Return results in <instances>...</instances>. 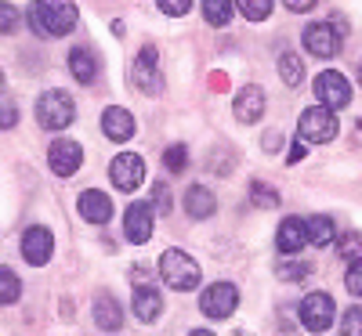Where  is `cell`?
Returning a JSON list of instances; mask_svg holds the SVG:
<instances>
[{
  "instance_id": "6da1fadb",
  "label": "cell",
  "mask_w": 362,
  "mask_h": 336,
  "mask_svg": "<svg viewBox=\"0 0 362 336\" xmlns=\"http://www.w3.org/2000/svg\"><path fill=\"white\" fill-rule=\"evenodd\" d=\"M25 18H29L37 37H66L76 29L80 11H76L73 0H33Z\"/></svg>"
},
{
  "instance_id": "7a4b0ae2",
  "label": "cell",
  "mask_w": 362,
  "mask_h": 336,
  "mask_svg": "<svg viewBox=\"0 0 362 336\" xmlns=\"http://www.w3.org/2000/svg\"><path fill=\"white\" fill-rule=\"evenodd\" d=\"M160 275H163V282H167L170 289H177V293L196 289L199 279H203L199 264H196L185 250H163V253H160Z\"/></svg>"
},
{
  "instance_id": "3957f363",
  "label": "cell",
  "mask_w": 362,
  "mask_h": 336,
  "mask_svg": "<svg viewBox=\"0 0 362 336\" xmlns=\"http://www.w3.org/2000/svg\"><path fill=\"white\" fill-rule=\"evenodd\" d=\"M297 134L305 145H326L337 138V116L329 112L326 105H308L297 119Z\"/></svg>"
},
{
  "instance_id": "277c9868",
  "label": "cell",
  "mask_w": 362,
  "mask_h": 336,
  "mask_svg": "<svg viewBox=\"0 0 362 336\" xmlns=\"http://www.w3.org/2000/svg\"><path fill=\"white\" fill-rule=\"evenodd\" d=\"M73 98L62 95V90H44V95L37 98V119H40V127L44 131H66L73 124Z\"/></svg>"
},
{
  "instance_id": "5b68a950",
  "label": "cell",
  "mask_w": 362,
  "mask_h": 336,
  "mask_svg": "<svg viewBox=\"0 0 362 336\" xmlns=\"http://www.w3.org/2000/svg\"><path fill=\"white\" fill-rule=\"evenodd\" d=\"M199 308L206 318H214V322H225L235 315L239 308V289L232 282H214V286H206L203 296H199Z\"/></svg>"
},
{
  "instance_id": "8992f818",
  "label": "cell",
  "mask_w": 362,
  "mask_h": 336,
  "mask_svg": "<svg viewBox=\"0 0 362 336\" xmlns=\"http://www.w3.org/2000/svg\"><path fill=\"white\" fill-rule=\"evenodd\" d=\"M300 325H305L308 332H326L329 325H334L337 318V308H334V296H326V293H308L305 300H300Z\"/></svg>"
},
{
  "instance_id": "52a82bcc",
  "label": "cell",
  "mask_w": 362,
  "mask_h": 336,
  "mask_svg": "<svg viewBox=\"0 0 362 336\" xmlns=\"http://www.w3.org/2000/svg\"><path fill=\"white\" fill-rule=\"evenodd\" d=\"M315 98H319V105H326L329 112H337V109H344V105L351 102V83H348L337 69H326V73L315 76Z\"/></svg>"
},
{
  "instance_id": "ba28073f",
  "label": "cell",
  "mask_w": 362,
  "mask_h": 336,
  "mask_svg": "<svg viewBox=\"0 0 362 336\" xmlns=\"http://www.w3.org/2000/svg\"><path fill=\"white\" fill-rule=\"evenodd\" d=\"M300 44L312 58H334L341 51V33L329 22H312L305 25V33H300Z\"/></svg>"
},
{
  "instance_id": "9c48e42d",
  "label": "cell",
  "mask_w": 362,
  "mask_h": 336,
  "mask_svg": "<svg viewBox=\"0 0 362 336\" xmlns=\"http://www.w3.org/2000/svg\"><path fill=\"white\" fill-rule=\"evenodd\" d=\"M109 177L119 192H134L145 181V160L138 152H119V156L109 163Z\"/></svg>"
},
{
  "instance_id": "30bf717a",
  "label": "cell",
  "mask_w": 362,
  "mask_h": 336,
  "mask_svg": "<svg viewBox=\"0 0 362 336\" xmlns=\"http://www.w3.org/2000/svg\"><path fill=\"white\" fill-rule=\"evenodd\" d=\"M47 163H51V174H58V177H73V174L80 170V163H83V148H80V141H69V138L54 141V145L47 148Z\"/></svg>"
},
{
  "instance_id": "8fae6325",
  "label": "cell",
  "mask_w": 362,
  "mask_h": 336,
  "mask_svg": "<svg viewBox=\"0 0 362 336\" xmlns=\"http://www.w3.org/2000/svg\"><path fill=\"white\" fill-rule=\"evenodd\" d=\"M54 253V239L44 224H33V228H25L22 232V257L33 264V268H44Z\"/></svg>"
},
{
  "instance_id": "7c38bea8",
  "label": "cell",
  "mask_w": 362,
  "mask_h": 336,
  "mask_svg": "<svg viewBox=\"0 0 362 336\" xmlns=\"http://www.w3.org/2000/svg\"><path fill=\"white\" fill-rule=\"evenodd\" d=\"M134 83L145 90V95H160V90H163L160 58H156V47H153V44L138 51V62H134Z\"/></svg>"
},
{
  "instance_id": "4fadbf2b",
  "label": "cell",
  "mask_w": 362,
  "mask_h": 336,
  "mask_svg": "<svg viewBox=\"0 0 362 336\" xmlns=\"http://www.w3.org/2000/svg\"><path fill=\"white\" fill-rule=\"evenodd\" d=\"M124 232H127L131 242H138V246L153 239V206L148 203H131L127 213H124Z\"/></svg>"
},
{
  "instance_id": "5bb4252c",
  "label": "cell",
  "mask_w": 362,
  "mask_h": 336,
  "mask_svg": "<svg viewBox=\"0 0 362 336\" xmlns=\"http://www.w3.org/2000/svg\"><path fill=\"white\" fill-rule=\"evenodd\" d=\"M76 210H80V217H83V221H90V224H109V221H112V203H109V196H105V192H98V188L80 192Z\"/></svg>"
},
{
  "instance_id": "9a60e30c",
  "label": "cell",
  "mask_w": 362,
  "mask_h": 336,
  "mask_svg": "<svg viewBox=\"0 0 362 336\" xmlns=\"http://www.w3.org/2000/svg\"><path fill=\"white\" fill-rule=\"evenodd\" d=\"M102 131L109 141H131L134 138V116L124 105H109L102 112Z\"/></svg>"
},
{
  "instance_id": "2e32d148",
  "label": "cell",
  "mask_w": 362,
  "mask_h": 336,
  "mask_svg": "<svg viewBox=\"0 0 362 336\" xmlns=\"http://www.w3.org/2000/svg\"><path fill=\"white\" fill-rule=\"evenodd\" d=\"M276 246L279 253H297V250H305L308 246V221H300V217H286L276 232Z\"/></svg>"
},
{
  "instance_id": "e0dca14e",
  "label": "cell",
  "mask_w": 362,
  "mask_h": 336,
  "mask_svg": "<svg viewBox=\"0 0 362 336\" xmlns=\"http://www.w3.org/2000/svg\"><path fill=\"white\" fill-rule=\"evenodd\" d=\"M232 112H235L239 124H257V119L264 116V90H261V87H243V90L235 95Z\"/></svg>"
},
{
  "instance_id": "ac0fdd59",
  "label": "cell",
  "mask_w": 362,
  "mask_h": 336,
  "mask_svg": "<svg viewBox=\"0 0 362 336\" xmlns=\"http://www.w3.org/2000/svg\"><path fill=\"white\" fill-rule=\"evenodd\" d=\"M131 308H134L138 322H156L160 311H163V296H160L156 286H138L134 296H131Z\"/></svg>"
},
{
  "instance_id": "d6986e66",
  "label": "cell",
  "mask_w": 362,
  "mask_h": 336,
  "mask_svg": "<svg viewBox=\"0 0 362 336\" xmlns=\"http://www.w3.org/2000/svg\"><path fill=\"white\" fill-rule=\"evenodd\" d=\"M185 210H189V217H192V221H206V217H214V210H218L214 192L203 188V185H192V188L185 192Z\"/></svg>"
},
{
  "instance_id": "ffe728a7",
  "label": "cell",
  "mask_w": 362,
  "mask_h": 336,
  "mask_svg": "<svg viewBox=\"0 0 362 336\" xmlns=\"http://www.w3.org/2000/svg\"><path fill=\"white\" fill-rule=\"evenodd\" d=\"M95 322L105 332H116L119 325H124V311H119V300L116 296H109V293L95 296Z\"/></svg>"
},
{
  "instance_id": "44dd1931",
  "label": "cell",
  "mask_w": 362,
  "mask_h": 336,
  "mask_svg": "<svg viewBox=\"0 0 362 336\" xmlns=\"http://www.w3.org/2000/svg\"><path fill=\"white\" fill-rule=\"evenodd\" d=\"M69 73H73V80H80V83H95V76H98L95 54L83 51V47H73V51H69Z\"/></svg>"
},
{
  "instance_id": "7402d4cb",
  "label": "cell",
  "mask_w": 362,
  "mask_h": 336,
  "mask_svg": "<svg viewBox=\"0 0 362 336\" xmlns=\"http://www.w3.org/2000/svg\"><path fill=\"white\" fill-rule=\"evenodd\" d=\"M334 239H337V224H334V217L319 213V217L308 221V242H312V246H329Z\"/></svg>"
},
{
  "instance_id": "603a6c76",
  "label": "cell",
  "mask_w": 362,
  "mask_h": 336,
  "mask_svg": "<svg viewBox=\"0 0 362 336\" xmlns=\"http://www.w3.org/2000/svg\"><path fill=\"white\" fill-rule=\"evenodd\" d=\"M279 76H283L286 87H300V80H305V62H300V54H293V51L279 54Z\"/></svg>"
},
{
  "instance_id": "cb8c5ba5",
  "label": "cell",
  "mask_w": 362,
  "mask_h": 336,
  "mask_svg": "<svg viewBox=\"0 0 362 336\" xmlns=\"http://www.w3.org/2000/svg\"><path fill=\"white\" fill-rule=\"evenodd\" d=\"M235 11V0H203V18L210 25H228Z\"/></svg>"
},
{
  "instance_id": "d4e9b609",
  "label": "cell",
  "mask_w": 362,
  "mask_h": 336,
  "mask_svg": "<svg viewBox=\"0 0 362 336\" xmlns=\"http://www.w3.org/2000/svg\"><path fill=\"white\" fill-rule=\"evenodd\" d=\"M22 296V282L11 268H0V304H15Z\"/></svg>"
},
{
  "instance_id": "484cf974",
  "label": "cell",
  "mask_w": 362,
  "mask_h": 336,
  "mask_svg": "<svg viewBox=\"0 0 362 336\" xmlns=\"http://www.w3.org/2000/svg\"><path fill=\"white\" fill-rule=\"evenodd\" d=\"M334 242H337V250H341V260L362 257V232H341Z\"/></svg>"
},
{
  "instance_id": "4316f807",
  "label": "cell",
  "mask_w": 362,
  "mask_h": 336,
  "mask_svg": "<svg viewBox=\"0 0 362 336\" xmlns=\"http://www.w3.org/2000/svg\"><path fill=\"white\" fill-rule=\"evenodd\" d=\"M18 25H22V11L15 4H8V0H0V37L18 33Z\"/></svg>"
},
{
  "instance_id": "83f0119b",
  "label": "cell",
  "mask_w": 362,
  "mask_h": 336,
  "mask_svg": "<svg viewBox=\"0 0 362 336\" xmlns=\"http://www.w3.org/2000/svg\"><path fill=\"white\" fill-rule=\"evenodd\" d=\"M308 271H312V260H279L276 264V275L283 282H297V279H305Z\"/></svg>"
},
{
  "instance_id": "f1b7e54d",
  "label": "cell",
  "mask_w": 362,
  "mask_h": 336,
  "mask_svg": "<svg viewBox=\"0 0 362 336\" xmlns=\"http://www.w3.org/2000/svg\"><path fill=\"white\" fill-rule=\"evenodd\" d=\"M235 8L243 11L250 22H264L272 15V0H235Z\"/></svg>"
},
{
  "instance_id": "f546056e",
  "label": "cell",
  "mask_w": 362,
  "mask_h": 336,
  "mask_svg": "<svg viewBox=\"0 0 362 336\" xmlns=\"http://www.w3.org/2000/svg\"><path fill=\"white\" fill-rule=\"evenodd\" d=\"M250 199H254L257 206H264V210H272V206H276V203H279V192H276V188H272V185H264V181H254V185H250Z\"/></svg>"
},
{
  "instance_id": "4dcf8cb0",
  "label": "cell",
  "mask_w": 362,
  "mask_h": 336,
  "mask_svg": "<svg viewBox=\"0 0 362 336\" xmlns=\"http://www.w3.org/2000/svg\"><path fill=\"white\" fill-rule=\"evenodd\" d=\"M185 163H189L185 145H170V148L163 152V167H167L170 174H181V170H185Z\"/></svg>"
},
{
  "instance_id": "1f68e13d",
  "label": "cell",
  "mask_w": 362,
  "mask_h": 336,
  "mask_svg": "<svg viewBox=\"0 0 362 336\" xmlns=\"http://www.w3.org/2000/svg\"><path fill=\"white\" fill-rule=\"evenodd\" d=\"M341 336H362V308H348L341 315Z\"/></svg>"
},
{
  "instance_id": "d6a6232c",
  "label": "cell",
  "mask_w": 362,
  "mask_h": 336,
  "mask_svg": "<svg viewBox=\"0 0 362 336\" xmlns=\"http://www.w3.org/2000/svg\"><path fill=\"white\" fill-rule=\"evenodd\" d=\"M344 286H348V293H351V296H362V257H355V260L348 264Z\"/></svg>"
},
{
  "instance_id": "836d02e7",
  "label": "cell",
  "mask_w": 362,
  "mask_h": 336,
  "mask_svg": "<svg viewBox=\"0 0 362 336\" xmlns=\"http://www.w3.org/2000/svg\"><path fill=\"white\" fill-rule=\"evenodd\" d=\"M156 4H160V11H163V15H170V18H181V15H189L192 0H156Z\"/></svg>"
},
{
  "instance_id": "e575fe53",
  "label": "cell",
  "mask_w": 362,
  "mask_h": 336,
  "mask_svg": "<svg viewBox=\"0 0 362 336\" xmlns=\"http://www.w3.org/2000/svg\"><path fill=\"white\" fill-rule=\"evenodd\" d=\"M15 119H18L15 105H8V102H0V131H11V127H15Z\"/></svg>"
},
{
  "instance_id": "d590c367",
  "label": "cell",
  "mask_w": 362,
  "mask_h": 336,
  "mask_svg": "<svg viewBox=\"0 0 362 336\" xmlns=\"http://www.w3.org/2000/svg\"><path fill=\"white\" fill-rule=\"evenodd\" d=\"M156 210L160 213H170V192H167V185H156Z\"/></svg>"
},
{
  "instance_id": "8d00e7d4",
  "label": "cell",
  "mask_w": 362,
  "mask_h": 336,
  "mask_svg": "<svg viewBox=\"0 0 362 336\" xmlns=\"http://www.w3.org/2000/svg\"><path fill=\"white\" fill-rule=\"evenodd\" d=\"M283 4H286L290 11H312V8L319 4V0H283Z\"/></svg>"
},
{
  "instance_id": "74e56055",
  "label": "cell",
  "mask_w": 362,
  "mask_h": 336,
  "mask_svg": "<svg viewBox=\"0 0 362 336\" xmlns=\"http://www.w3.org/2000/svg\"><path fill=\"white\" fill-rule=\"evenodd\" d=\"M300 156H305V141H297V145L290 148V163H297Z\"/></svg>"
},
{
  "instance_id": "f35d334b",
  "label": "cell",
  "mask_w": 362,
  "mask_h": 336,
  "mask_svg": "<svg viewBox=\"0 0 362 336\" xmlns=\"http://www.w3.org/2000/svg\"><path fill=\"white\" fill-rule=\"evenodd\" d=\"M264 148L276 152V148H279V134H268V138H264Z\"/></svg>"
},
{
  "instance_id": "ab89813d",
  "label": "cell",
  "mask_w": 362,
  "mask_h": 336,
  "mask_svg": "<svg viewBox=\"0 0 362 336\" xmlns=\"http://www.w3.org/2000/svg\"><path fill=\"white\" fill-rule=\"evenodd\" d=\"M189 336H214V332H210V329H192Z\"/></svg>"
},
{
  "instance_id": "60d3db41",
  "label": "cell",
  "mask_w": 362,
  "mask_h": 336,
  "mask_svg": "<svg viewBox=\"0 0 362 336\" xmlns=\"http://www.w3.org/2000/svg\"><path fill=\"white\" fill-rule=\"evenodd\" d=\"M0 90H4V73H0Z\"/></svg>"
},
{
  "instance_id": "b9f144b4",
  "label": "cell",
  "mask_w": 362,
  "mask_h": 336,
  "mask_svg": "<svg viewBox=\"0 0 362 336\" xmlns=\"http://www.w3.org/2000/svg\"><path fill=\"white\" fill-rule=\"evenodd\" d=\"M358 83H362V66H358Z\"/></svg>"
}]
</instances>
